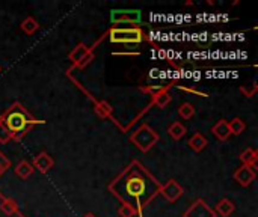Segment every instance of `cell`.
Masks as SVG:
<instances>
[{
  "mask_svg": "<svg viewBox=\"0 0 258 217\" xmlns=\"http://www.w3.org/2000/svg\"><path fill=\"white\" fill-rule=\"evenodd\" d=\"M255 171L249 166L242 165L240 168H237V171L234 172V180L242 186V187H248L252 184V181H255Z\"/></svg>",
  "mask_w": 258,
  "mask_h": 217,
  "instance_id": "9c48e42d",
  "label": "cell"
},
{
  "mask_svg": "<svg viewBox=\"0 0 258 217\" xmlns=\"http://www.w3.org/2000/svg\"><path fill=\"white\" fill-rule=\"evenodd\" d=\"M178 115L183 118V119H192L194 118V115H195V107L190 104V103H184V104H181L180 106V109H178Z\"/></svg>",
  "mask_w": 258,
  "mask_h": 217,
  "instance_id": "7402d4cb",
  "label": "cell"
},
{
  "mask_svg": "<svg viewBox=\"0 0 258 217\" xmlns=\"http://www.w3.org/2000/svg\"><path fill=\"white\" fill-rule=\"evenodd\" d=\"M183 217H218L216 213L213 211V208H210L206 201L203 199H197L186 211Z\"/></svg>",
  "mask_w": 258,
  "mask_h": 217,
  "instance_id": "8992f818",
  "label": "cell"
},
{
  "mask_svg": "<svg viewBox=\"0 0 258 217\" xmlns=\"http://www.w3.org/2000/svg\"><path fill=\"white\" fill-rule=\"evenodd\" d=\"M228 127H230V131L231 134H236V136H240L245 130H246V124L242 118H234L228 122Z\"/></svg>",
  "mask_w": 258,
  "mask_h": 217,
  "instance_id": "d6986e66",
  "label": "cell"
},
{
  "mask_svg": "<svg viewBox=\"0 0 258 217\" xmlns=\"http://www.w3.org/2000/svg\"><path fill=\"white\" fill-rule=\"evenodd\" d=\"M160 193H162V196L166 199V201H169V202H175V201H178L181 196H183V187L175 181V180H169L166 184H163L162 187H160V190H159Z\"/></svg>",
  "mask_w": 258,
  "mask_h": 217,
  "instance_id": "52a82bcc",
  "label": "cell"
},
{
  "mask_svg": "<svg viewBox=\"0 0 258 217\" xmlns=\"http://www.w3.org/2000/svg\"><path fill=\"white\" fill-rule=\"evenodd\" d=\"M240 91H242L246 97H254V95H255V92H257V85H254V83H252L251 86H248V85H246V86H242V88H240Z\"/></svg>",
  "mask_w": 258,
  "mask_h": 217,
  "instance_id": "d4e9b609",
  "label": "cell"
},
{
  "mask_svg": "<svg viewBox=\"0 0 258 217\" xmlns=\"http://www.w3.org/2000/svg\"><path fill=\"white\" fill-rule=\"evenodd\" d=\"M0 168H2V171L3 172H6L9 168H11V162H9V159L0 151Z\"/></svg>",
  "mask_w": 258,
  "mask_h": 217,
  "instance_id": "484cf974",
  "label": "cell"
},
{
  "mask_svg": "<svg viewBox=\"0 0 258 217\" xmlns=\"http://www.w3.org/2000/svg\"><path fill=\"white\" fill-rule=\"evenodd\" d=\"M83 217H97L95 214H92V213H88V214H85Z\"/></svg>",
  "mask_w": 258,
  "mask_h": 217,
  "instance_id": "83f0119b",
  "label": "cell"
},
{
  "mask_svg": "<svg viewBox=\"0 0 258 217\" xmlns=\"http://www.w3.org/2000/svg\"><path fill=\"white\" fill-rule=\"evenodd\" d=\"M9 140H12V136L8 131V128L3 125V122L0 121V143H8Z\"/></svg>",
  "mask_w": 258,
  "mask_h": 217,
  "instance_id": "cb8c5ba5",
  "label": "cell"
},
{
  "mask_svg": "<svg viewBox=\"0 0 258 217\" xmlns=\"http://www.w3.org/2000/svg\"><path fill=\"white\" fill-rule=\"evenodd\" d=\"M186 133H187V128L181 124V122H174V124H171L169 125V128H168V134L171 136V139H174V140H180V139H183L184 136H186Z\"/></svg>",
  "mask_w": 258,
  "mask_h": 217,
  "instance_id": "2e32d148",
  "label": "cell"
},
{
  "mask_svg": "<svg viewBox=\"0 0 258 217\" xmlns=\"http://www.w3.org/2000/svg\"><path fill=\"white\" fill-rule=\"evenodd\" d=\"M109 39L112 44H141L145 39V33L141 27H112L109 30Z\"/></svg>",
  "mask_w": 258,
  "mask_h": 217,
  "instance_id": "3957f363",
  "label": "cell"
},
{
  "mask_svg": "<svg viewBox=\"0 0 258 217\" xmlns=\"http://www.w3.org/2000/svg\"><path fill=\"white\" fill-rule=\"evenodd\" d=\"M187 145H189V148L194 150L195 153H201V151L209 145V142H207V139H206L201 133H195V134L189 139Z\"/></svg>",
  "mask_w": 258,
  "mask_h": 217,
  "instance_id": "9a60e30c",
  "label": "cell"
},
{
  "mask_svg": "<svg viewBox=\"0 0 258 217\" xmlns=\"http://www.w3.org/2000/svg\"><path fill=\"white\" fill-rule=\"evenodd\" d=\"M0 121L3 122V125L8 128V131L11 133L14 140H20L33 125L36 124H42L44 121H38L35 118H32L29 115V112L18 103L12 104L0 118Z\"/></svg>",
  "mask_w": 258,
  "mask_h": 217,
  "instance_id": "7a4b0ae2",
  "label": "cell"
},
{
  "mask_svg": "<svg viewBox=\"0 0 258 217\" xmlns=\"http://www.w3.org/2000/svg\"><path fill=\"white\" fill-rule=\"evenodd\" d=\"M0 210L6 214V216H14L17 211H18V205L14 199L11 198H6L2 201V205H0Z\"/></svg>",
  "mask_w": 258,
  "mask_h": 217,
  "instance_id": "ffe728a7",
  "label": "cell"
},
{
  "mask_svg": "<svg viewBox=\"0 0 258 217\" xmlns=\"http://www.w3.org/2000/svg\"><path fill=\"white\" fill-rule=\"evenodd\" d=\"M240 162L245 166L252 168L254 171L257 169V162H258V153L254 148H246L242 154H240Z\"/></svg>",
  "mask_w": 258,
  "mask_h": 217,
  "instance_id": "4fadbf2b",
  "label": "cell"
},
{
  "mask_svg": "<svg viewBox=\"0 0 258 217\" xmlns=\"http://www.w3.org/2000/svg\"><path fill=\"white\" fill-rule=\"evenodd\" d=\"M14 172H15V175H17L18 178H21V180H27L29 177H32V175H33L35 169H33L32 163H29V162H26V160H21V162L15 166Z\"/></svg>",
  "mask_w": 258,
  "mask_h": 217,
  "instance_id": "5bb4252c",
  "label": "cell"
},
{
  "mask_svg": "<svg viewBox=\"0 0 258 217\" xmlns=\"http://www.w3.org/2000/svg\"><path fill=\"white\" fill-rule=\"evenodd\" d=\"M136 208L133 207V205H130V204H122L121 207H119V210H118V214L119 217H135L136 216Z\"/></svg>",
  "mask_w": 258,
  "mask_h": 217,
  "instance_id": "603a6c76",
  "label": "cell"
},
{
  "mask_svg": "<svg viewBox=\"0 0 258 217\" xmlns=\"http://www.w3.org/2000/svg\"><path fill=\"white\" fill-rule=\"evenodd\" d=\"M181 91H186V92H190V94H195V95H200L203 98H207L209 95L206 92H201V91H197V89H192V88H184V86H180Z\"/></svg>",
  "mask_w": 258,
  "mask_h": 217,
  "instance_id": "4316f807",
  "label": "cell"
},
{
  "mask_svg": "<svg viewBox=\"0 0 258 217\" xmlns=\"http://www.w3.org/2000/svg\"><path fill=\"white\" fill-rule=\"evenodd\" d=\"M21 30L26 33V35H33L38 29H39V23L33 18V17H27L23 20V23L20 24Z\"/></svg>",
  "mask_w": 258,
  "mask_h": 217,
  "instance_id": "ac0fdd59",
  "label": "cell"
},
{
  "mask_svg": "<svg viewBox=\"0 0 258 217\" xmlns=\"http://www.w3.org/2000/svg\"><path fill=\"white\" fill-rule=\"evenodd\" d=\"M212 133H213V134H215V137H216L218 140H221V142L228 140V139H230V136H231L230 127H228V121H225V119L218 121V122L213 125Z\"/></svg>",
  "mask_w": 258,
  "mask_h": 217,
  "instance_id": "8fae6325",
  "label": "cell"
},
{
  "mask_svg": "<svg viewBox=\"0 0 258 217\" xmlns=\"http://www.w3.org/2000/svg\"><path fill=\"white\" fill-rule=\"evenodd\" d=\"M130 140L133 145H136L142 153H148L159 140V134L147 124H142L132 136Z\"/></svg>",
  "mask_w": 258,
  "mask_h": 217,
  "instance_id": "277c9868",
  "label": "cell"
},
{
  "mask_svg": "<svg viewBox=\"0 0 258 217\" xmlns=\"http://www.w3.org/2000/svg\"><path fill=\"white\" fill-rule=\"evenodd\" d=\"M171 100H172V97L169 95L168 89H165V91H162V92L153 95V104L157 106V107H160V109H165V107L171 103Z\"/></svg>",
  "mask_w": 258,
  "mask_h": 217,
  "instance_id": "e0dca14e",
  "label": "cell"
},
{
  "mask_svg": "<svg viewBox=\"0 0 258 217\" xmlns=\"http://www.w3.org/2000/svg\"><path fill=\"white\" fill-rule=\"evenodd\" d=\"M32 166H33V169L39 171L41 174H47L50 169H53L54 160H53V157H51L48 153L42 151V153H39V154L33 159Z\"/></svg>",
  "mask_w": 258,
  "mask_h": 217,
  "instance_id": "30bf717a",
  "label": "cell"
},
{
  "mask_svg": "<svg viewBox=\"0 0 258 217\" xmlns=\"http://www.w3.org/2000/svg\"><path fill=\"white\" fill-rule=\"evenodd\" d=\"M148 181H153L148 178V175L144 171H133L132 174H128L125 177V180L122 183L115 181V184L110 186V189L113 192H116V195L124 199V204H130L135 205L138 204V207H144L145 204V198H147V192H148Z\"/></svg>",
  "mask_w": 258,
  "mask_h": 217,
  "instance_id": "6da1fadb",
  "label": "cell"
},
{
  "mask_svg": "<svg viewBox=\"0 0 258 217\" xmlns=\"http://www.w3.org/2000/svg\"><path fill=\"white\" fill-rule=\"evenodd\" d=\"M3 174H5V172H3V171H2V168H0V177H2Z\"/></svg>",
  "mask_w": 258,
  "mask_h": 217,
  "instance_id": "f1b7e54d",
  "label": "cell"
},
{
  "mask_svg": "<svg viewBox=\"0 0 258 217\" xmlns=\"http://www.w3.org/2000/svg\"><path fill=\"white\" fill-rule=\"evenodd\" d=\"M142 12L139 9H116L112 11L110 20L113 24H139Z\"/></svg>",
  "mask_w": 258,
  "mask_h": 217,
  "instance_id": "5b68a950",
  "label": "cell"
},
{
  "mask_svg": "<svg viewBox=\"0 0 258 217\" xmlns=\"http://www.w3.org/2000/svg\"><path fill=\"white\" fill-rule=\"evenodd\" d=\"M0 73H2V68H0Z\"/></svg>",
  "mask_w": 258,
  "mask_h": 217,
  "instance_id": "f546056e",
  "label": "cell"
},
{
  "mask_svg": "<svg viewBox=\"0 0 258 217\" xmlns=\"http://www.w3.org/2000/svg\"><path fill=\"white\" fill-rule=\"evenodd\" d=\"M234 210H236V205H234V202H231L230 199H222V201H219L218 204H216V207H215V213H216V216H221V217H230L233 213H234Z\"/></svg>",
  "mask_w": 258,
  "mask_h": 217,
  "instance_id": "7c38bea8",
  "label": "cell"
},
{
  "mask_svg": "<svg viewBox=\"0 0 258 217\" xmlns=\"http://www.w3.org/2000/svg\"><path fill=\"white\" fill-rule=\"evenodd\" d=\"M89 53H91V48H88L83 42H80V44L68 54V57H70V60L74 62L77 66H83V65H86V63L89 62V59H91Z\"/></svg>",
  "mask_w": 258,
  "mask_h": 217,
  "instance_id": "ba28073f",
  "label": "cell"
},
{
  "mask_svg": "<svg viewBox=\"0 0 258 217\" xmlns=\"http://www.w3.org/2000/svg\"><path fill=\"white\" fill-rule=\"evenodd\" d=\"M95 112L100 118H109L112 115V107L107 101H100L95 104Z\"/></svg>",
  "mask_w": 258,
  "mask_h": 217,
  "instance_id": "44dd1931",
  "label": "cell"
}]
</instances>
